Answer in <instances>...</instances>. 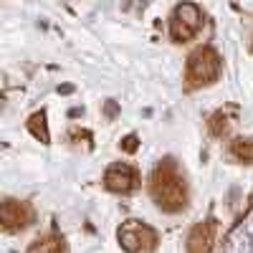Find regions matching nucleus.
Listing matches in <instances>:
<instances>
[{"instance_id": "nucleus-1", "label": "nucleus", "mask_w": 253, "mask_h": 253, "mask_svg": "<svg viewBox=\"0 0 253 253\" xmlns=\"http://www.w3.org/2000/svg\"><path fill=\"white\" fill-rule=\"evenodd\" d=\"M152 198L155 203L167 210V213H177L187 203V193H185V180L177 170L175 160H162L155 172H152Z\"/></svg>"}, {"instance_id": "nucleus-2", "label": "nucleus", "mask_w": 253, "mask_h": 253, "mask_svg": "<svg viewBox=\"0 0 253 253\" xmlns=\"http://www.w3.org/2000/svg\"><path fill=\"white\" fill-rule=\"evenodd\" d=\"M220 76V56L215 48L200 46L187 58V84L190 86H205Z\"/></svg>"}, {"instance_id": "nucleus-3", "label": "nucleus", "mask_w": 253, "mask_h": 253, "mask_svg": "<svg viewBox=\"0 0 253 253\" xmlns=\"http://www.w3.org/2000/svg\"><path fill=\"white\" fill-rule=\"evenodd\" d=\"M203 28V10L195 3H180L170 15V38L175 43H187Z\"/></svg>"}, {"instance_id": "nucleus-4", "label": "nucleus", "mask_w": 253, "mask_h": 253, "mask_svg": "<svg viewBox=\"0 0 253 253\" xmlns=\"http://www.w3.org/2000/svg\"><path fill=\"white\" fill-rule=\"evenodd\" d=\"M119 243L126 253H152L157 248V233L142 220H126L119 228Z\"/></svg>"}, {"instance_id": "nucleus-5", "label": "nucleus", "mask_w": 253, "mask_h": 253, "mask_svg": "<svg viewBox=\"0 0 253 253\" xmlns=\"http://www.w3.org/2000/svg\"><path fill=\"white\" fill-rule=\"evenodd\" d=\"M104 185L112 193H132L137 187V170L126 162H114L107 170V175H104Z\"/></svg>"}, {"instance_id": "nucleus-6", "label": "nucleus", "mask_w": 253, "mask_h": 253, "mask_svg": "<svg viewBox=\"0 0 253 253\" xmlns=\"http://www.w3.org/2000/svg\"><path fill=\"white\" fill-rule=\"evenodd\" d=\"M215 233H218V220L210 218L205 223H198L193 228V233L187 238V253H210L215 243Z\"/></svg>"}, {"instance_id": "nucleus-7", "label": "nucleus", "mask_w": 253, "mask_h": 253, "mask_svg": "<svg viewBox=\"0 0 253 253\" xmlns=\"http://www.w3.org/2000/svg\"><path fill=\"white\" fill-rule=\"evenodd\" d=\"M0 220L8 230H18V228H26L31 220V213L26 203H18V200H5L3 208H0Z\"/></svg>"}, {"instance_id": "nucleus-8", "label": "nucleus", "mask_w": 253, "mask_h": 253, "mask_svg": "<svg viewBox=\"0 0 253 253\" xmlns=\"http://www.w3.org/2000/svg\"><path fill=\"white\" fill-rule=\"evenodd\" d=\"M28 253H66V248H63V241H61L56 233H48V236H43V238H38V241L28 248Z\"/></svg>"}, {"instance_id": "nucleus-9", "label": "nucleus", "mask_w": 253, "mask_h": 253, "mask_svg": "<svg viewBox=\"0 0 253 253\" xmlns=\"http://www.w3.org/2000/svg\"><path fill=\"white\" fill-rule=\"evenodd\" d=\"M230 155L238 162H253V139L248 137H236L230 142Z\"/></svg>"}, {"instance_id": "nucleus-10", "label": "nucleus", "mask_w": 253, "mask_h": 253, "mask_svg": "<svg viewBox=\"0 0 253 253\" xmlns=\"http://www.w3.org/2000/svg\"><path fill=\"white\" fill-rule=\"evenodd\" d=\"M28 129H31V134H33L36 139H41L43 144H48L51 134H48V124H46V114H43V112H36V114L28 119Z\"/></svg>"}, {"instance_id": "nucleus-11", "label": "nucleus", "mask_w": 253, "mask_h": 253, "mask_svg": "<svg viewBox=\"0 0 253 253\" xmlns=\"http://www.w3.org/2000/svg\"><path fill=\"white\" fill-rule=\"evenodd\" d=\"M225 129H228V119H225V114H223V112H218L213 119H210V132L220 137Z\"/></svg>"}, {"instance_id": "nucleus-12", "label": "nucleus", "mask_w": 253, "mask_h": 253, "mask_svg": "<svg viewBox=\"0 0 253 253\" xmlns=\"http://www.w3.org/2000/svg\"><path fill=\"white\" fill-rule=\"evenodd\" d=\"M122 150H124V152H134V150H137V137H134V134L126 137V139L122 142Z\"/></svg>"}]
</instances>
